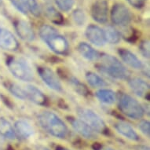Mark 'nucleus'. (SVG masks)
<instances>
[{"label": "nucleus", "instance_id": "nucleus-1", "mask_svg": "<svg viewBox=\"0 0 150 150\" xmlns=\"http://www.w3.org/2000/svg\"><path fill=\"white\" fill-rule=\"evenodd\" d=\"M40 36L54 53L64 55L69 52V45L66 39L50 25H44L40 28Z\"/></svg>", "mask_w": 150, "mask_h": 150}, {"label": "nucleus", "instance_id": "nucleus-2", "mask_svg": "<svg viewBox=\"0 0 150 150\" xmlns=\"http://www.w3.org/2000/svg\"><path fill=\"white\" fill-rule=\"evenodd\" d=\"M40 125L47 132L57 138H64L68 134V127L59 116L52 112L45 111L39 116Z\"/></svg>", "mask_w": 150, "mask_h": 150}, {"label": "nucleus", "instance_id": "nucleus-3", "mask_svg": "<svg viewBox=\"0 0 150 150\" xmlns=\"http://www.w3.org/2000/svg\"><path fill=\"white\" fill-rule=\"evenodd\" d=\"M99 59H101L100 69L111 77L117 79H127L130 77V71L116 57L103 55Z\"/></svg>", "mask_w": 150, "mask_h": 150}, {"label": "nucleus", "instance_id": "nucleus-4", "mask_svg": "<svg viewBox=\"0 0 150 150\" xmlns=\"http://www.w3.org/2000/svg\"><path fill=\"white\" fill-rule=\"evenodd\" d=\"M119 108L122 113L133 120L142 118L145 110L136 99L127 93H121L119 98Z\"/></svg>", "mask_w": 150, "mask_h": 150}, {"label": "nucleus", "instance_id": "nucleus-5", "mask_svg": "<svg viewBox=\"0 0 150 150\" xmlns=\"http://www.w3.org/2000/svg\"><path fill=\"white\" fill-rule=\"evenodd\" d=\"M6 64L10 72L17 79L29 82L34 79L31 66L22 57H11L8 60Z\"/></svg>", "mask_w": 150, "mask_h": 150}, {"label": "nucleus", "instance_id": "nucleus-6", "mask_svg": "<svg viewBox=\"0 0 150 150\" xmlns=\"http://www.w3.org/2000/svg\"><path fill=\"white\" fill-rule=\"evenodd\" d=\"M77 114L83 122L88 125L96 133H105L107 127L104 120L93 110L85 108H79Z\"/></svg>", "mask_w": 150, "mask_h": 150}, {"label": "nucleus", "instance_id": "nucleus-7", "mask_svg": "<svg viewBox=\"0 0 150 150\" xmlns=\"http://www.w3.org/2000/svg\"><path fill=\"white\" fill-rule=\"evenodd\" d=\"M111 19L116 25L126 27L131 21V13L125 5L122 3H116L111 10Z\"/></svg>", "mask_w": 150, "mask_h": 150}, {"label": "nucleus", "instance_id": "nucleus-8", "mask_svg": "<svg viewBox=\"0 0 150 150\" xmlns=\"http://www.w3.org/2000/svg\"><path fill=\"white\" fill-rule=\"evenodd\" d=\"M38 73L42 80L49 86L50 88L57 92L62 91V86L56 74L47 67L38 68Z\"/></svg>", "mask_w": 150, "mask_h": 150}, {"label": "nucleus", "instance_id": "nucleus-9", "mask_svg": "<svg viewBox=\"0 0 150 150\" xmlns=\"http://www.w3.org/2000/svg\"><path fill=\"white\" fill-rule=\"evenodd\" d=\"M108 6L106 0H96L91 7V17L96 22L105 24L108 21Z\"/></svg>", "mask_w": 150, "mask_h": 150}, {"label": "nucleus", "instance_id": "nucleus-10", "mask_svg": "<svg viewBox=\"0 0 150 150\" xmlns=\"http://www.w3.org/2000/svg\"><path fill=\"white\" fill-rule=\"evenodd\" d=\"M19 47V43L15 36L9 30L0 28V48L6 51H15Z\"/></svg>", "mask_w": 150, "mask_h": 150}, {"label": "nucleus", "instance_id": "nucleus-11", "mask_svg": "<svg viewBox=\"0 0 150 150\" xmlns=\"http://www.w3.org/2000/svg\"><path fill=\"white\" fill-rule=\"evenodd\" d=\"M87 40L97 47H103L105 44V39L103 30L97 25H89L86 29Z\"/></svg>", "mask_w": 150, "mask_h": 150}, {"label": "nucleus", "instance_id": "nucleus-12", "mask_svg": "<svg viewBox=\"0 0 150 150\" xmlns=\"http://www.w3.org/2000/svg\"><path fill=\"white\" fill-rule=\"evenodd\" d=\"M15 30L21 39L27 42L35 40V32L29 23L25 21H17L14 24Z\"/></svg>", "mask_w": 150, "mask_h": 150}, {"label": "nucleus", "instance_id": "nucleus-13", "mask_svg": "<svg viewBox=\"0 0 150 150\" xmlns=\"http://www.w3.org/2000/svg\"><path fill=\"white\" fill-rule=\"evenodd\" d=\"M129 86L137 96L144 98L149 96V85L144 79L138 77L133 78L129 81Z\"/></svg>", "mask_w": 150, "mask_h": 150}, {"label": "nucleus", "instance_id": "nucleus-14", "mask_svg": "<svg viewBox=\"0 0 150 150\" xmlns=\"http://www.w3.org/2000/svg\"><path fill=\"white\" fill-rule=\"evenodd\" d=\"M71 127L77 133L79 134L80 135L87 138V139H93L96 138V132L91 129L88 125L83 122L81 120L76 118H71L70 120Z\"/></svg>", "mask_w": 150, "mask_h": 150}, {"label": "nucleus", "instance_id": "nucleus-15", "mask_svg": "<svg viewBox=\"0 0 150 150\" xmlns=\"http://www.w3.org/2000/svg\"><path fill=\"white\" fill-rule=\"evenodd\" d=\"M27 99L39 105H43L47 102V98L42 91L33 85H27L25 87Z\"/></svg>", "mask_w": 150, "mask_h": 150}, {"label": "nucleus", "instance_id": "nucleus-16", "mask_svg": "<svg viewBox=\"0 0 150 150\" xmlns=\"http://www.w3.org/2000/svg\"><path fill=\"white\" fill-rule=\"evenodd\" d=\"M118 54L120 56L121 59L131 68L135 69H142L143 68V64L141 60L129 50L124 48L119 49Z\"/></svg>", "mask_w": 150, "mask_h": 150}, {"label": "nucleus", "instance_id": "nucleus-17", "mask_svg": "<svg viewBox=\"0 0 150 150\" xmlns=\"http://www.w3.org/2000/svg\"><path fill=\"white\" fill-rule=\"evenodd\" d=\"M115 128L117 130V132L124 136L126 138L129 140L138 142L139 141L140 138L137 134L135 130H134L133 127L128 123L125 122H118L115 124Z\"/></svg>", "mask_w": 150, "mask_h": 150}, {"label": "nucleus", "instance_id": "nucleus-18", "mask_svg": "<svg viewBox=\"0 0 150 150\" xmlns=\"http://www.w3.org/2000/svg\"><path fill=\"white\" fill-rule=\"evenodd\" d=\"M15 133L21 138H31L34 134V129L27 121L19 120L14 124Z\"/></svg>", "mask_w": 150, "mask_h": 150}, {"label": "nucleus", "instance_id": "nucleus-19", "mask_svg": "<svg viewBox=\"0 0 150 150\" xmlns=\"http://www.w3.org/2000/svg\"><path fill=\"white\" fill-rule=\"evenodd\" d=\"M78 50L82 56L88 61L95 62L100 58V54L86 42H80L78 46Z\"/></svg>", "mask_w": 150, "mask_h": 150}, {"label": "nucleus", "instance_id": "nucleus-20", "mask_svg": "<svg viewBox=\"0 0 150 150\" xmlns=\"http://www.w3.org/2000/svg\"><path fill=\"white\" fill-rule=\"evenodd\" d=\"M0 136L10 140H13L16 138V133L12 125L3 117H0Z\"/></svg>", "mask_w": 150, "mask_h": 150}, {"label": "nucleus", "instance_id": "nucleus-21", "mask_svg": "<svg viewBox=\"0 0 150 150\" xmlns=\"http://www.w3.org/2000/svg\"><path fill=\"white\" fill-rule=\"evenodd\" d=\"M97 98L99 99V101L105 104L111 105L113 104L116 101V93L114 91L109 89H101L96 93Z\"/></svg>", "mask_w": 150, "mask_h": 150}, {"label": "nucleus", "instance_id": "nucleus-22", "mask_svg": "<svg viewBox=\"0 0 150 150\" xmlns=\"http://www.w3.org/2000/svg\"><path fill=\"white\" fill-rule=\"evenodd\" d=\"M106 42L110 44H117L120 41V34L112 26H107L103 30Z\"/></svg>", "mask_w": 150, "mask_h": 150}, {"label": "nucleus", "instance_id": "nucleus-23", "mask_svg": "<svg viewBox=\"0 0 150 150\" xmlns=\"http://www.w3.org/2000/svg\"><path fill=\"white\" fill-rule=\"evenodd\" d=\"M45 14L51 22L56 25H62L64 22V17L60 12H58L54 6H50L45 10Z\"/></svg>", "mask_w": 150, "mask_h": 150}, {"label": "nucleus", "instance_id": "nucleus-24", "mask_svg": "<svg viewBox=\"0 0 150 150\" xmlns=\"http://www.w3.org/2000/svg\"><path fill=\"white\" fill-rule=\"evenodd\" d=\"M86 79L91 86L98 88V87H103L106 86L105 81L101 78L100 76L97 75L94 72L89 71L86 74Z\"/></svg>", "mask_w": 150, "mask_h": 150}, {"label": "nucleus", "instance_id": "nucleus-25", "mask_svg": "<svg viewBox=\"0 0 150 150\" xmlns=\"http://www.w3.org/2000/svg\"><path fill=\"white\" fill-rule=\"evenodd\" d=\"M8 90L12 93L13 95H14L16 98L21 100H25L27 99L26 97V93H25V88H23L21 86H19L17 83H10L8 85Z\"/></svg>", "mask_w": 150, "mask_h": 150}, {"label": "nucleus", "instance_id": "nucleus-26", "mask_svg": "<svg viewBox=\"0 0 150 150\" xmlns=\"http://www.w3.org/2000/svg\"><path fill=\"white\" fill-rule=\"evenodd\" d=\"M25 7L28 12H30L35 17H39L41 13L40 6L36 2V0H24Z\"/></svg>", "mask_w": 150, "mask_h": 150}, {"label": "nucleus", "instance_id": "nucleus-27", "mask_svg": "<svg viewBox=\"0 0 150 150\" xmlns=\"http://www.w3.org/2000/svg\"><path fill=\"white\" fill-rule=\"evenodd\" d=\"M72 17L75 23L79 26L83 25L86 22V17L83 10H80V9H76L72 13Z\"/></svg>", "mask_w": 150, "mask_h": 150}, {"label": "nucleus", "instance_id": "nucleus-28", "mask_svg": "<svg viewBox=\"0 0 150 150\" xmlns=\"http://www.w3.org/2000/svg\"><path fill=\"white\" fill-rule=\"evenodd\" d=\"M55 3L60 10L67 12L73 7L74 0H55Z\"/></svg>", "mask_w": 150, "mask_h": 150}, {"label": "nucleus", "instance_id": "nucleus-29", "mask_svg": "<svg viewBox=\"0 0 150 150\" xmlns=\"http://www.w3.org/2000/svg\"><path fill=\"white\" fill-rule=\"evenodd\" d=\"M71 83L72 86H73L74 88L76 89V91L79 94H82V95L87 94L88 91H87V89L86 88V86H84L83 83H81L80 82L78 81L77 79H71Z\"/></svg>", "mask_w": 150, "mask_h": 150}, {"label": "nucleus", "instance_id": "nucleus-30", "mask_svg": "<svg viewBox=\"0 0 150 150\" xmlns=\"http://www.w3.org/2000/svg\"><path fill=\"white\" fill-rule=\"evenodd\" d=\"M12 5L17 9L19 12H21L23 14H27L28 10L25 7L24 0H10Z\"/></svg>", "mask_w": 150, "mask_h": 150}, {"label": "nucleus", "instance_id": "nucleus-31", "mask_svg": "<svg viewBox=\"0 0 150 150\" xmlns=\"http://www.w3.org/2000/svg\"><path fill=\"white\" fill-rule=\"evenodd\" d=\"M138 128L141 132L145 134L146 137H150V123L148 120H142L138 124Z\"/></svg>", "mask_w": 150, "mask_h": 150}, {"label": "nucleus", "instance_id": "nucleus-32", "mask_svg": "<svg viewBox=\"0 0 150 150\" xmlns=\"http://www.w3.org/2000/svg\"><path fill=\"white\" fill-rule=\"evenodd\" d=\"M140 50L142 55L146 58H149L150 56V44L149 41H143L140 45Z\"/></svg>", "mask_w": 150, "mask_h": 150}, {"label": "nucleus", "instance_id": "nucleus-33", "mask_svg": "<svg viewBox=\"0 0 150 150\" xmlns=\"http://www.w3.org/2000/svg\"><path fill=\"white\" fill-rule=\"evenodd\" d=\"M127 2L132 6L139 9V8H142L143 6L145 5V0H127Z\"/></svg>", "mask_w": 150, "mask_h": 150}, {"label": "nucleus", "instance_id": "nucleus-34", "mask_svg": "<svg viewBox=\"0 0 150 150\" xmlns=\"http://www.w3.org/2000/svg\"><path fill=\"white\" fill-rule=\"evenodd\" d=\"M93 148V150H115L113 148L110 147L108 145H102V144H99V143L94 144Z\"/></svg>", "mask_w": 150, "mask_h": 150}, {"label": "nucleus", "instance_id": "nucleus-35", "mask_svg": "<svg viewBox=\"0 0 150 150\" xmlns=\"http://www.w3.org/2000/svg\"><path fill=\"white\" fill-rule=\"evenodd\" d=\"M135 150H150V149L146 145H137L135 147Z\"/></svg>", "mask_w": 150, "mask_h": 150}, {"label": "nucleus", "instance_id": "nucleus-36", "mask_svg": "<svg viewBox=\"0 0 150 150\" xmlns=\"http://www.w3.org/2000/svg\"><path fill=\"white\" fill-rule=\"evenodd\" d=\"M56 150H69V149H66V148H64V147H57V149H56Z\"/></svg>", "mask_w": 150, "mask_h": 150}, {"label": "nucleus", "instance_id": "nucleus-37", "mask_svg": "<svg viewBox=\"0 0 150 150\" xmlns=\"http://www.w3.org/2000/svg\"><path fill=\"white\" fill-rule=\"evenodd\" d=\"M38 150H49V149H47V148H40V149H39Z\"/></svg>", "mask_w": 150, "mask_h": 150}, {"label": "nucleus", "instance_id": "nucleus-38", "mask_svg": "<svg viewBox=\"0 0 150 150\" xmlns=\"http://www.w3.org/2000/svg\"><path fill=\"white\" fill-rule=\"evenodd\" d=\"M44 1H46V2H50L51 0H44Z\"/></svg>", "mask_w": 150, "mask_h": 150}, {"label": "nucleus", "instance_id": "nucleus-39", "mask_svg": "<svg viewBox=\"0 0 150 150\" xmlns=\"http://www.w3.org/2000/svg\"><path fill=\"white\" fill-rule=\"evenodd\" d=\"M2 3H3V0H0V4H2Z\"/></svg>", "mask_w": 150, "mask_h": 150}]
</instances>
